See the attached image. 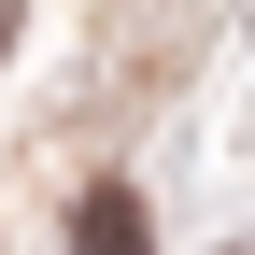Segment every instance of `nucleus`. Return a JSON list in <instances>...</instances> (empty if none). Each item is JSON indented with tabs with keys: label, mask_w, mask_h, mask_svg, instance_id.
<instances>
[{
	"label": "nucleus",
	"mask_w": 255,
	"mask_h": 255,
	"mask_svg": "<svg viewBox=\"0 0 255 255\" xmlns=\"http://www.w3.org/2000/svg\"><path fill=\"white\" fill-rule=\"evenodd\" d=\"M71 255H156V241H142V199H128V184H100V199L71 213Z\"/></svg>",
	"instance_id": "1"
}]
</instances>
